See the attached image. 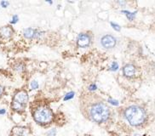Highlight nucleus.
<instances>
[{"label":"nucleus","mask_w":155,"mask_h":136,"mask_svg":"<svg viewBox=\"0 0 155 136\" xmlns=\"http://www.w3.org/2000/svg\"><path fill=\"white\" fill-rule=\"evenodd\" d=\"M124 118L134 127L141 126L147 120L145 110L138 105H130L124 111Z\"/></svg>","instance_id":"obj_1"},{"label":"nucleus","mask_w":155,"mask_h":136,"mask_svg":"<svg viewBox=\"0 0 155 136\" xmlns=\"http://www.w3.org/2000/svg\"><path fill=\"white\" fill-rule=\"evenodd\" d=\"M111 116L109 107L103 102H96L89 109V117L93 122L103 123L109 119Z\"/></svg>","instance_id":"obj_2"},{"label":"nucleus","mask_w":155,"mask_h":136,"mask_svg":"<svg viewBox=\"0 0 155 136\" xmlns=\"http://www.w3.org/2000/svg\"><path fill=\"white\" fill-rule=\"evenodd\" d=\"M32 118L38 124L46 125L52 122L54 115L50 107L46 105H40L33 111Z\"/></svg>","instance_id":"obj_3"},{"label":"nucleus","mask_w":155,"mask_h":136,"mask_svg":"<svg viewBox=\"0 0 155 136\" xmlns=\"http://www.w3.org/2000/svg\"><path fill=\"white\" fill-rule=\"evenodd\" d=\"M98 44L104 50H111L117 44V39L111 34H102L98 39Z\"/></svg>","instance_id":"obj_4"},{"label":"nucleus","mask_w":155,"mask_h":136,"mask_svg":"<svg viewBox=\"0 0 155 136\" xmlns=\"http://www.w3.org/2000/svg\"><path fill=\"white\" fill-rule=\"evenodd\" d=\"M91 38L90 35H88L87 33H80L78 36L77 44L80 48H87L91 44Z\"/></svg>","instance_id":"obj_5"},{"label":"nucleus","mask_w":155,"mask_h":136,"mask_svg":"<svg viewBox=\"0 0 155 136\" xmlns=\"http://www.w3.org/2000/svg\"><path fill=\"white\" fill-rule=\"evenodd\" d=\"M13 100L25 105L28 101V95L27 94V92H25V91H19V92H17L15 95Z\"/></svg>","instance_id":"obj_6"},{"label":"nucleus","mask_w":155,"mask_h":136,"mask_svg":"<svg viewBox=\"0 0 155 136\" xmlns=\"http://www.w3.org/2000/svg\"><path fill=\"white\" fill-rule=\"evenodd\" d=\"M11 134L13 136H29L30 130H29V128L26 127L16 126V127L13 128Z\"/></svg>","instance_id":"obj_7"},{"label":"nucleus","mask_w":155,"mask_h":136,"mask_svg":"<svg viewBox=\"0 0 155 136\" xmlns=\"http://www.w3.org/2000/svg\"><path fill=\"white\" fill-rule=\"evenodd\" d=\"M14 33L13 29L9 26L6 27H3L0 28V36L2 37L3 38H9L11 37L12 35Z\"/></svg>","instance_id":"obj_8"},{"label":"nucleus","mask_w":155,"mask_h":136,"mask_svg":"<svg viewBox=\"0 0 155 136\" xmlns=\"http://www.w3.org/2000/svg\"><path fill=\"white\" fill-rule=\"evenodd\" d=\"M123 73L125 77H132L136 73V68L131 64H128L123 68Z\"/></svg>","instance_id":"obj_9"},{"label":"nucleus","mask_w":155,"mask_h":136,"mask_svg":"<svg viewBox=\"0 0 155 136\" xmlns=\"http://www.w3.org/2000/svg\"><path fill=\"white\" fill-rule=\"evenodd\" d=\"M35 32H36V30H33L32 28H27L24 30V37L28 39H32L35 36Z\"/></svg>","instance_id":"obj_10"},{"label":"nucleus","mask_w":155,"mask_h":136,"mask_svg":"<svg viewBox=\"0 0 155 136\" xmlns=\"http://www.w3.org/2000/svg\"><path fill=\"white\" fill-rule=\"evenodd\" d=\"M11 108L13 109L14 111H15V112H23V111H24L25 105H24L20 104L18 102L13 100L12 103H11Z\"/></svg>","instance_id":"obj_11"},{"label":"nucleus","mask_w":155,"mask_h":136,"mask_svg":"<svg viewBox=\"0 0 155 136\" xmlns=\"http://www.w3.org/2000/svg\"><path fill=\"white\" fill-rule=\"evenodd\" d=\"M24 68H25V66H24L23 64L18 63L15 66L14 69L15 70V71H17V72H20V73H21V72H23V71H24Z\"/></svg>","instance_id":"obj_12"},{"label":"nucleus","mask_w":155,"mask_h":136,"mask_svg":"<svg viewBox=\"0 0 155 136\" xmlns=\"http://www.w3.org/2000/svg\"><path fill=\"white\" fill-rule=\"evenodd\" d=\"M122 12H123V13H125L126 16H127L128 19H129L130 21H132L133 19H134V17H135V15H136V13H137V12H135V13H130V12L126 11V10H123Z\"/></svg>","instance_id":"obj_13"},{"label":"nucleus","mask_w":155,"mask_h":136,"mask_svg":"<svg viewBox=\"0 0 155 136\" xmlns=\"http://www.w3.org/2000/svg\"><path fill=\"white\" fill-rule=\"evenodd\" d=\"M56 133H57V131H56V129H55V128H51V129H50L49 131L46 133V135L47 136H56Z\"/></svg>","instance_id":"obj_14"},{"label":"nucleus","mask_w":155,"mask_h":136,"mask_svg":"<svg viewBox=\"0 0 155 136\" xmlns=\"http://www.w3.org/2000/svg\"><path fill=\"white\" fill-rule=\"evenodd\" d=\"M118 69H119V65H118L117 62L114 61V62L112 63V66H111L110 70H111V71H113V72H115V71H117Z\"/></svg>","instance_id":"obj_15"},{"label":"nucleus","mask_w":155,"mask_h":136,"mask_svg":"<svg viewBox=\"0 0 155 136\" xmlns=\"http://www.w3.org/2000/svg\"><path fill=\"white\" fill-rule=\"evenodd\" d=\"M74 96V92H70L68 94H67V95L64 97V100H68L70 99H73Z\"/></svg>","instance_id":"obj_16"},{"label":"nucleus","mask_w":155,"mask_h":136,"mask_svg":"<svg viewBox=\"0 0 155 136\" xmlns=\"http://www.w3.org/2000/svg\"><path fill=\"white\" fill-rule=\"evenodd\" d=\"M110 24H111V26H112V27H114V30H116V31H118V32L120 31V29H121V28H120V27H119V25H117V24H115V23L114 22H110Z\"/></svg>","instance_id":"obj_17"},{"label":"nucleus","mask_w":155,"mask_h":136,"mask_svg":"<svg viewBox=\"0 0 155 136\" xmlns=\"http://www.w3.org/2000/svg\"><path fill=\"white\" fill-rule=\"evenodd\" d=\"M108 102H109L110 104H112L113 105H119V101L116 100H113L112 98H109L108 99Z\"/></svg>","instance_id":"obj_18"},{"label":"nucleus","mask_w":155,"mask_h":136,"mask_svg":"<svg viewBox=\"0 0 155 136\" xmlns=\"http://www.w3.org/2000/svg\"><path fill=\"white\" fill-rule=\"evenodd\" d=\"M19 21V18H18V15H13V17H12V20L10 21V23L11 24H15V23Z\"/></svg>","instance_id":"obj_19"},{"label":"nucleus","mask_w":155,"mask_h":136,"mask_svg":"<svg viewBox=\"0 0 155 136\" xmlns=\"http://www.w3.org/2000/svg\"><path fill=\"white\" fill-rule=\"evenodd\" d=\"M31 87H32V89H36L38 88V82L37 81H32L31 83Z\"/></svg>","instance_id":"obj_20"},{"label":"nucleus","mask_w":155,"mask_h":136,"mask_svg":"<svg viewBox=\"0 0 155 136\" xmlns=\"http://www.w3.org/2000/svg\"><path fill=\"white\" fill-rule=\"evenodd\" d=\"M0 5H1V6H2L3 8H7V7L9 6V3L8 2V1H5V0H4V1H1Z\"/></svg>","instance_id":"obj_21"},{"label":"nucleus","mask_w":155,"mask_h":136,"mask_svg":"<svg viewBox=\"0 0 155 136\" xmlns=\"http://www.w3.org/2000/svg\"><path fill=\"white\" fill-rule=\"evenodd\" d=\"M96 89H97V87H96V85H95V84H92V85L90 86V89H91V90H95Z\"/></svg>","instance_id":"obj_22"},{"label":"nucleus","mask_w":155,"mask_h":136,"mask_svg":"<svg viewBox=\"0 0 155 136\" xmlns=\"http://www.w3.org/2000/svg\"><path fill=\"white\" fill-rule=\"evenodd\" d=\"M4 91H5V89H4V87L2 86V85H0V96L4 94Z\"/></svg>","instance_id":"obj_23"},{"label":"nucleus","mask_w":155,"mask_h":136,"mask_svg":"<svg viewBox=\"0 0 155 136\" xmlns=\"http://www.w3.org/2000/svg\"><path fill=\"white\" fill-rule=\"evenodd\" d=\"M5 113H6L5 109H0V115H5Z\"/></svg>","instance_id":"obj_24"},{"label":"nucleus","mask_w":155,"mask_h":136,"mask_svg":"<svg viewBox=\"0 0 155 136\" xmlns=\"http://www.w3.org/2000/svg\"><path fill=\"white\" fill-rule=\"evenodd\" d=\"M47 2H48V3H49V4H50V5H51V4H52V2H51V1H47Z\"/></svg>","instance_id":"obj_25"},{"label":"nucleus","mask_w":155,"mask_h":136,"mask_svg":"<svg viewBox=\"0 0 155 136\" xmlns=\"http://www.w3.org/2000/svg\"><path fill=\"white\" fill-rule=\"evenodd\" d=\"M135 136H140L139 134H135Z\"/></svg>","instance_id":"obj_26"}]
</instances>
